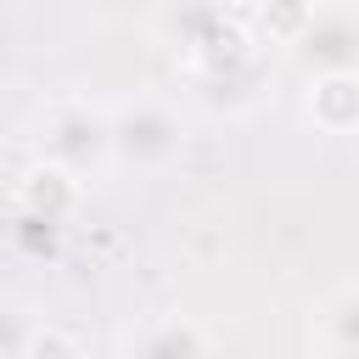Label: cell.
<instances>
[{"instance_id":"1","label":"cell","mask_w":359,"mask_h":359,"mask_svg":"<svg viewBox=\"0 0 359 359\" xmlns=\"http://www.w3.org/2000/svg\"><path fill=\"white\" fill-rule=\"evenodd\" d=\"M185 151V118L174 101L163 95H129L118 107H107V163L135 174V180H157L180 163Z\"/></svg>"},{"instance_id":"2","label":"cell","mask_w":359,"mask_h":359,"mask_svg":"<svg viewBox=\"0 0 359 359\" xmlns=\"http://www.w3.org/2000/svg\"><path fill=\"white\" fill-rule=\"evenodd\" d=\"M39 163L67 174L73 185H84L90 174L112 168L107 163V107L84 101V95H56L39 112Z\"/></svg>"},{"instance_id":"3","label":"cell","mask_w":359,"mask_h":359,"mask_svg":"<svg viewBox=\"0 0 359 359\" xmlns=\"http://www.w3.org/2000/svg\"><path fill=\"white\" fill-rule=\"evenodd\" d=\"M292 62L314 79H337V73H359V6H303L292 34H286Z\"/></svg>"},{"instance_id":"4","label":"cell","mask_w":359,"mask_h":359,"mask_svg":"<svg viewBox=\"0 0 359 359\" xmlns=\"http://www.w3.org/2000/svg\"><path fill=\"white\" fill-rule=\"evenodd\" d=\"M118 359H213V337L191 314H157L118 342Z\"/></svg>"},{"instance_id":"5","label":"cell","mask_w":359,"mask_h":359,"mask_svg":"<svg viewBox=\"0 0 359 359\" xmlns=\"http://www.w3.org/2000/svg\"><path fill=\"white\" fill-rule=\"evenodd\" d=\"M73 208H79V185H73L67 174H56V168H45V163H34V168L22 174V185H17V219H22V224L62 230V224L73 219Z\"/></svg>"},{"instance_id":"6","label":"cell","mask_w":359,"mask_h":359,"mask_svg":"<svg viewBox=\"0 0 359 359\" xmlns=\"http://www.w3.org/2000/svg\"><path fill=\"white\" fill-rule=\"evenodd\" d=\"M309 348H359V292H353V280H337L309 309Z\"/></svg>"},{"instance_id":"7","label":"cell","mask_w":359,"mask_h":359,"mask_svg":"<svg viewBox=\"0 0 359 359\" xmlns=\"http://www.w3.org/2000/svg\"><path fill=\"white\" fill-rule=\"evenodd\" d=\"M309 118H314V129H325V135H348L353 118H359V79H353V73L314 79V84H309Z\"/></svg>"},{"instance_id":"8","label":"cell","mask_w":359,"mask_h":359,"mask_svg":"<svg viewBox=\"0 0 359 359\" xmlns=\"http://www.w3.org/2000/svg\"><path fill=\"white\" fill-rule=\"evenodd\" d=\"M34 331H39V320H34L22 303L0 297V359H22L28 342H34Z\"/></svg>"},{"instance_id":"9","label":"cell","mask_w":359,"mask_h":359,"mask_svg":"<svg viewBox=\"0 0 359 359\" xmlns=\"http://www.w3.org/2000/svg\"><path fill=\"white\" fill-rule=\"evenodd\" d=\"M22 359H79V348H73V337H62L56 325H39Z\"/></svg>"},{"instance_id":"10","label":"cell","mask_w":359,"mask_h":359,"mask_svg":"<svg viewBox=\"0 0 359 359\" xmlns=\"http://www.w3.org/2000/svg\"><path fill=\"white\" fill-rule=\"evenodd\" d=\"M309 359H359V348H309Z\"/></svg>"}]
</instances>
